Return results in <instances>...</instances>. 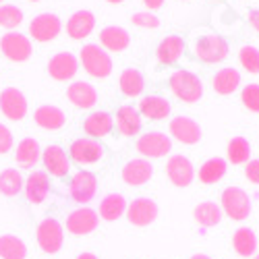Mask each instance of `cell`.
<instances>
[{
    "label": "cell",
    "instance_id": "obj_1",
    "mask_svg": "<svg viewBox=\"0 0 259 259\" xmlns=\"http://www.w3.org/2000/svg\"><path fill=\"white\" fill-rule=\"evenodd\" d=\"M79 60L83 64V69L88 75L96 77V79H104L112 73V58L108 56V52L96 44H88L81 48Z\"/></svg>",
    "mask_w": 259,
    "mask_h": 259
},
{
    "label": "cell",
    "instance_id": "obj_2",
    "mask_svg": "<svg viewBox=\"0 0 259 259\" xmlns=\"http://www.w3.org/2000/svg\"><path fill=\"white\" fill-rule=\"evenodd\" d=\"M170 90L181 102L195 104L203 96V83L199 81L197 75H193L189 71H177L170 77Z\"/></svg>",
    "mask_w": 259,
    "mask_h": 259
},
{
    "label": "cell",
    "instance_id": "obj_3",
    "mask_svg": "<svg viewBox=\"0 0 259 259\" xmlns=\"http://www.w3.org/2000/svg\"><path fill=\"white\" fill-rule=\"evenodd\" d=\"M222 207H224V213H228V218L241 222V220L249 218V213H251V199H249V195L243 189L228 187L222 193Z\"/></svg>",
    "mask_w": 259,
    "mask_h": 259
},
{
    "label": "cell",
    "instance_id": "obj_4",
    "mask_svg": "<svg viewBox=\"0 0 259 259\" xmlns=\"http://www.w3.org/2000/svg\"><path fill=\"white\" fill-rule=\"evenodd\" d=\"M0 50L11 62H25L31 58V39L19 31H9L0 37Z\"/></svg>",
    "mask_w": 259,
    "mask_h": 259
},
{
    "label": "cell",
    "instance_id": "obj_5",
    "mask_svg": "<svg viewBox=\"0 0 259 259\" xmlns=\"http://www.w3.org/2000/svg\"><path fill=\"white\" fill-rule=\"evenodd\" d=\"M62 241H64V230H62L58 220L46 218V220L39 222V226H37V245H39L41 251L48 253V255H54V253L60 251Z\"/></svg>",
    "mask_w": 259,
    "mask_h": 259
},
{
    "label": "cell",
    "instance_id": "obj_6",
    "mask_svg": "<svg viewBox=\"0 0 259 259\" xmlns=\"http://www.w3.org/2000/svg\"><path fill=\"white\" fill-rule=\"evenodd\" d=\"M69 158L75 164H81V166L96 164V162H100L104 158V145L98 139H92V137L77 139V141L71 143Z\"/></svg>",
    "mask_w": 259,
    "mask_h": 259
},
{
    "label": "cell",
    "instance_id": "obj_7",
    "mask_svg": "<svg viewBox=\"0 0 259 259\" xmlns=\"http://www.w3.org/2000/svg\"><path fill=\"white\" fill-rule=\"evenodd\" d=\"M195 54L203 62H222L228 56V44L226 39L218 33H209L197 39Z\"/></svg>",
    "mask_w": 259,
    "mask_h": 259
},
{
    "label": "cell",
    "instance_id": "obj_8",
    "mask_svg": "<svg viewBox=\"0 0 259 259\" xmlns=\"http://www.w3.org/2000/svg\"><path fill=\"white\" fill-rule=\"evenodd\" d=\"M135 147H137V152L145 158H164V156L170 154V149H172V139L166 133L152 131V133L141 135Z\"/></svg>",
    "mask_w": 259,
    "mask_h": 259
},
{
    "label": "cell",
    "instance_id": "obj_9",
    "mask_svg": "<svg viewBox=\"0 0 259 259\" xmlns=\"http://www.w3.org/2000/svg\"><path fill=\"white\" fill-rule=\"evenodd\" d=\"M158 205L156 201L147 199V197H137L126 205V220L133 226H149L152 222H156L158 218Z\"/></svg>",
    "mask_w": 259,
    "mask_h": 259
},
{
    "label": "cell",
    "instance_id": "obj_10",
    "mask_svg": "<svg viewBox=\"0 0 259 259\" xmlns=\"http://www.w3.org/2000/svg\"><path fill=\"white\" fill-rule=\"evenodd\" d=\"M60 19L54 15V13H41L37 17H33V21L29 23V35L35 39V41H52L58 33H60Z\"/></svg>",
    "mask_w": 259,
    "mask_h": 259
},
{
    "label": "cell",
    "instance_id": "obj_11",
    "mask_svg": "<svg viewBox=\"0 0 259 259\" xmlns=\"http://www.w3.org/2000/svg\"><path fill=\"white\" fill-rule=\"evenodd\" d=\"M0 110L9 120H23L27 114V100L17 88H7L0 94Z\"/></svg>",
    "mask_w": 259,
    "mask_h": 259
},
{
    "label": "cell",
    "instance_id": "obj_12",
    "mask_svg": "<svg viewBox=\"0 0 259 259\" xmlns=\"http://www.w3.org/2000/svg\"><path fill=\"white\" fill-rule=\"evenodd\" d=\"M69 193L77 203H90L98 193L96 177L92 175V172H85V170L75 172L73 179H71V185H69Z\"/></svg>",
    "mask_w": 259,
    "mask_h": 259
},
{
    "label": "cell",
    "instance_id": "obj_13",
    "mask_svg": "<svg viewBox=\"0 0 259 259\" xmlns=\"http://www.w3.org/2000/svg\"><path fill=\"white\" fill-rule=\"evenodd\" d=\"M100 215L98 211H94L92 207H79L75 211L69 213L67 218V230L75 236H83V234H92L98 228Z\"/></svg>",
    "mask_w": 259,
    "mask_h": 259
},
{
    "label": "cell",
    "instance_id": "obj_14",
    "mask_svg": "<svg viewBox=\"0 0 259 259\" xmlns=\"http://www.w3.org/2000/svg\"><path fill=\"white\" fill-rule=\"evenodd\" d=\"M166 175L170 179V183L175 187H189L195 177V168H193L191 160L185 156H172L166 162Z\"/></svg>",
    "mask_w": 259,
    "mask_h": 259
},
{
    "label": "cell",
    "instance_id": "obj_15",
    "mask_svg": "<svg viewBox=\"0 0 259 259\" xmlns=\"http://www.w3.org/2000/svg\"><path fill=\"white\" fill-rule=\"evenodd\" d=\"M77 69H79V60L71 52H58L48 62V73L56 81H69V79H73Z\"/></svg>",
    "mask_w": 259,
    "mask_h": 259
},
{
    "label": "cell",
    "instance_id": "obj_16",
    "mask_svg": "<svg viewBox=\"0 0 259 259\" xmlns=\"http://www.w3.org/2000/svg\"><path fill=\"white\" fill-rule=\"evenodd\" d=\"M41 162L52 177H67L71 170V160L60 145H48L41 152Z\"/></svg>",
    "mask_w": 259,
    "mask_h": 259
},
{
    "label": "cell",
    "instance_id": "obj_17",
    "mask_svg": "<svg viewBox=\"0 0 259 259\" xmlns=\"http://www.w3.org/2000/svg\"><path fill=\"white\" fill-rule=\"evenodd\" d=\"M170 133L177 141L185 145H193L201 139V126L189 116H177L170 122Z\"/></svg>",
    "mask_w": 259,
    "mask_h": 259
},
{
    "label": "cell",
    "instance_id": "obj_18",
    "mask_svg": "<svg viewBox=\"0 0 259 259\" xmlns=\"http://www.w3.org/2000/svg\"><path fill=\"white\" fill-rule=\"evenodd\" d=\"M154 175V166L149 164V160L143 158H135V160H128L122 168V181L131 187H141L145 185Z\"/></svg>",
    "mask_w": 259,
    "mask_h": 259
},
{
    "label": "cell",
    "instance_id": "obj_19",
    "mask_svg": "<svg viewBox=\"0 0 259 259\" xmlns=\"http://www.w3.org/2000/svg\"><path fill=\"white\" fill-rule=\"evenodd\" d=\"M25 187V197L29 203L33 205H39L44 203L48 193H50V179L46 172H31V175L27 177V181L23 183Z\"/></svg>",
    "mask_w": 259,
    "mask_h": 259
},
{
    "label": "cell",
    "instance_id": "obj_20",
    "mask_svg": "<svg viewBox=\"0 0 259 259\" xmlns=\"http://www.w3.org/2000/svg\"><path fill=\"white\" fill-rule=\"evenodd\" d=\"M67 98L75 108H81V110H88V108L96 106L98 102V92L92 83L88 81H75L69 85L67 90Z\"/></svg>",
    "mask_w": 259,
    "mask_h": 259
},
{
    "label": "cell",
    "instance_id": "obj_21",
    "mask_svg": "<svg viewBox=\"0 0 259 259\" xmlns=\"http://www.w3.org/2000/svg\"><path fill=\"white\" fill-rule=\"evenodd\" d=\"M96 27V17L90 11H77L67 21V33L73 39H85Z\"/></svg>",
    "mask_w": 259,
    "mask_h": 259
},
{
    "label": "cell",
    "instance_id": "obj_22",
    "mask_svg": "<svg viewBox=\"0 0 259 259\" xmlns=\"http://www.w3.org/2000/svg\"><path fill=\"white\" fill-rule=\"evenodd\" d=\"M33 120L37 126L46 128V131H58V128L64 126V122H67V116H64V112L60 108L44 104L33 112Z\"/></svg>",
    "mask_w": 259,
    "mask_h": 259
},
{
    "label": "cell",
    "instance_id": "obj_23",
    "mask_svg": "<svg viewBox=\"0 0 259 259\" xmlns=\"http://www.w3.org/2000/svg\"><path fill=\"white\" fill-rule=\"evenodd\" d=\"M39 158H41V149L33 137H25L19 141L15 149V164L19 168H33L39 162Z\"/></svg>",
    "mask_w": 259,
    "mask_h": 259
},
{
    "label": "cell",
    "instance_id": "obj_24",
    "mask_svg": "<svg viewBox=\"0 0 259 259\" xmlns=\"http://www.w3.org/2000/svg\"><path fill=\"white\" fill-rule=\"evenodd\" d=\"M112 126H114V118L108 112H102V110L90 114L83 120V131L88 133L92 139H102L106 135H110Z\"/></svg>",
    "mask_w": 259,
    "mask_h": 259
},
{
    "label": "cell",
    "instance_id": "obj_25",
    "mask_svg": "<svg viewBox=\"0 0 259 259\" xmlns=\"http://www.w3.org/2000/svg\"><path fill=\"white\" fill-rule=\"evenodd\" d=\"M116 128L124 135V137H133L141 131V114L135 110L133 106H120L118 112H116Z\"/></svg>",
    "mask_w": 259,
    "mask_h": 259
},
{
    "label": "cell",
    "instance_id": "obj_26",
    "mask_svg": "<svg viewBox=\"0 0 259 259\" xmlns=\"http://www.w3.org/2000/svg\"><path fill=\"white\" fill-rule=\"evenodd\" d=\"M100 44L110 52H122L128 48V44H131V35H128V31L122 27L110 25V27H104L100 31Z\"/></svg>",
    "mask_w": 259,
    "mask_h": 259
},
{
    "label": "cell",
    "instance_id": "obj_27",
    "mask_svg": "<svg viewBox=\"0 0 259 259\" xmlns=\"http://www.w3.org/2000/svg\"><path fill=\"white\" fill-rule=\"evenodd\" d=\"M172 110V106L162 96H145L139 102V112L149 120H164Z\"/></svg>",
    "mask_w": 259,
    "mask_h": 259
},
{
    "label": "cell",
    "instance_id": "obj_28",
    "mask_svg": "<svg viewBox=\"0 0 259 259\" xmlns=\"http://www.w3.org/2000/svg\"><path fill=\"white\" fill-rule=\"evenodd\" d=\"M126 199L120 195V193H110L106 195L102 201H100V209H98V215L106 222H116L120 215L126 211Z\"/></svg>",
    "mask_w": 259,
    "mask_h": 259
},
{
    "label": "cell",
    "instance_id": "obj_29",
    "mask_svg": "<svg viewBox=\"0 0 259 259\" xmlns=\"http://www.w3.org/2000/svg\"><path fill=\"white\" fill-rule=\"evenodd\" d=\"M185 52V41L181 35H168L160 41V46H158V60L162 64H172V62H177Z\"/></svg>",
    "mask_w": 259,
    "mask_h": 259
},
{
    "label": "cell",
    "instance_id": "obj_30",
    "mask_svg": "<svg viewBox=\"0 0 259 259\" xmlns=\"http://www.w3.org/2000/svg\"><path fill=\"white\" fill-rule=\"evenodd\" d=\"M213 90L215 94H220V96H230L234 94L236 90H239V85H241V75L236 69H222L213 75Z\"/></svg>",
    "mask_w": 259,
    "mask_h": 259
},
{
    "label": "cell",
    "instance_id": "obj_31",
    "mask_svg": "<svg viewBox=\"0 0 259 259\" xmlns=\"http://www.w3.org/2000/svg\"><path fill=\"white\" fill-rule=\"evenodd\" d=\"M193 218H195V222L203 228L215 226L222 220V207L218 203H213V201H203L193 209Z\"/></svg>",
    "mask_w": 259,
    "mask_h": 259
},
{
    "label": "cell",
    "instance_id": "obj_32",
    "mask_svg": "<svg viewBox=\"0 0 259 259\" xmlns=\"http://www.w3.org/2000/svg\"><path fill=\"white\" fill-rule=\"evenodd\" d=\"M118 88L124 96L128 98H135L143 92L145 88V81H143V75L137 71V69H124L118 77Z\"/></svg>",
    "mask_w": 259,
    "mask_h": 259
},
{
    "label": "cell",
    "instance_id": "obj_33",
    "mask_svg": "<svg viewBox=\"0 0 259 259\" xmlns=\"http://www.w3.org/2000/svg\"><path fill=\"white\" fill-rule=\"evenodd\" d=\"M232 247L241 257H251L257 251V236L251 228H239L232 234Z\"/></svg>",
    "mask_w": 259,
    "mask_h": 259
},
{
    "label": "cell",
    "instance_id": "obj_34",
    "mask_svg": "<svg viewBox=\"0 0 259 259\" xmlns=\"http://www.w3.org/2000/svg\"><path fill=\"white\" fill-rule=\"evenodd\" d=\"M27 247L25 243L15 234H3L0 236V259H25Z\"/></svg>",
    "mask_w": 259,
    "mask_h": 259
},
{
    "label": "cell",
    "instance_id": "obj_35",
    "mask_svg": "<svg viewBox=\"0 0 259 259\" xmlns=\"http://www.w3.org/2000/svg\"><path fill=\"white\" fill-rule=\"evenodd\" d=\"M226 168H228V164H226V160H222V158H211V160H207L205 164H201V168H199V181L203 183V185H213V183H218L224 175H226Z\"/></svg>",
    "mask_w": 259,
    "mask_h": 259
},
{
    "label": "cell",
    "instance_id": "obj_36",
    "mask_svg": "<svg viewBox=\"0 0 259 259\" xmlns=\"http://www.w3.org/2000/svg\"><path fill=\"white\" fill-rule=\"evenodd\" d=\"M23 189V177L17 168H7L0 172V193L7 197L19 195V191Z\"/></svg>",
    "mask_w": 259,
    "mask_h": 259
},
{
    "label": "cell",
    "instance_id": "obj_37",
    "mask_svg": "<svg viewBox=\"0 0 259 259\" xmlns=\"http://www.w3.org/2000/svg\"><path fill=\"white\" fill-rule=\"evenodd\" d=\"M251 156V145L245 137H234L228 143V162L230 164H247Z\"/></svg>",
    "mask_w": 259,
    "mask_h": 259
},
{
    "label": "cell",
    "instance_id": "obj_38",
    "mask_svg": "<svg viewBox=\"0 0 259 259\" xmlns=\"http://www.w3.org/2000/svg\"><path fill=\"white\" fill-rule=\"evenodd\" d=\"M23 23V11L15 5H3L0 7V27L5 29H17Z\"/></svg>",
    "mask_w": 259,
    "mask_h": 259
},
{
    "label": "cell",
    "instance_id": "obj_39",
    "mask_svg": "<svg viewBox=\"0 0 259 259\" xmlns=\"http://www.w3.org/2000/svg\"><path fill=\"white\" fill-rule=\"evenodd\" d=\"M239 58H241V64L253 75H259V50L253 48V46H243L241 52H239Z\"/></svg>",
    "mask_w": 259,
    "mask_h": 259
},
{
    "label": "cell",
    "instance_id": "obj_40",
    "mask_svg": "<svg viewBox=\"0 0 259 259\" xmlns=\"http://www.w3.org/2000/svg\"><path fill=\"white\" fill-rule=\"evenodd\" d=\"M241 100H243V104H245L247 110L259 112V85H257V83L245 85L243 94H241Z\"/></svg>",
    "mask_w": 259,
    "mask_h": 259
},
{
    "label": "cell",
    "instance_id": "obj_41",
    "mask_svg": "<svg viewBox=\"0 0 259 259\" xmlns=\"http://www.w3.org/2000/svg\"><path fill=\"white\" fill-rule=\"evenodd\" d=\"M131 23L137 27H145V29H156L160 25V19L152 13H135L131 17Z\"/></svg>",
    "mask_w": 259,
    "mask_h": 259
},
{
    "label": "cell",
    "instance_id": "obj_42",
    "mask_svg": "<svg viewBox=\"0 0 259 259\" xmlns=\"http://www.w3.org/2000/svg\"><path fill=\"white\" fill-rule=\"evenodd\" d=\"M13 147V133L0 122V154H9Z\"/></svg>",
    "mask_w": 259,
    "mask_h": 259
},
{
    "label": "cell",
    "instance_id": "obj_43",
    "mask_svg": "<svg viewBox=\"0 0 259 259\" xmlns=\"http://www.w3.org/2000/svg\"><path fill=\"white\" fill-rule=\"evenodd\" d=\"M245 177H247L249 183L259 185V160L247 162V166H245Z\"/></svg>",
    "mask_w": 259,
    "mask_h": 259
},
{
    "label": "cell",
    "instance_id": "obj_44",
    "mask_svg": "<svg viewBox=\"0 0 259 259\" xmlns=\"http://www.w3.org/2000/svg\"><path fill=\"white\" fill-rule=\"evenodd\" d=\"M249 23L255 27V31H259V11H249Z\"/></svg>",
    "mask_w": 259,
    "mask_h": 259
},
{
    "label": "cell",
    "instance_id": "obj_45",
    "mask_svg": "<svg viewBox=\"0 0 259 259\" xmlns=\"http://www.w3.org/2000/svg\"><path fill=\"white\" fill-rule=\"evenodd\" d=\"M143 5H145L149 11H156V9H160V7L164 5V0H143Z\"/></svg>",
    "mask_w": 259,
    "mask_h": 259
},
{
    "label": "cell",
    "instance_id": "obj_46",
    "mask_svg": "<svg viewBox=\"0 0 259 259\" xmlns=\"http://www.w3.org/2000/svg\"><path fill=\"white\" fill-rule=\"evenodd\" d=\"M77 259H100L98 255H94V253H81Z\"/></svg>",
    "mask_w": 259,
    "mask_h": 259
},
{
    "label": "cell",
    "instance_id": "obj_47",
    "mask_svg": "<svg viewBox=\"0 0 259 259\" xmlns=\"http://www.w3.org/2000/svg\"><path fill=\"white\" fill-rule=\"evenodd\" d=\"M191 259H211V257H207V255H201V253H199V255H193Z\"/></svg>",
    "mask_w": 259,
    "mask_h": 259
},
{
    "label": "cell",
    "instance_id": "obj_48",
    "mask_svg": "<svg viewBox=\"0 0 259 259\" xmlns=\"http://www.w3.org/2000/svg\"><path fill=\"white\" fill-rule=\"evenodd\" d=\"M108 3H112V5H120V3H124V0H108Z\"/></svg>",
    "mask_w": 259,
    "mask_h": 259
},
{
    "label": "cell",
    "instance_id": "obj_49",
    "mask_svg": "<svg viewBox=\"0 0 259 259\" xmlns=\"http://www.w3.org/2000/svg\"><path fill=\"white\" fill-rule=\"evenodd\" d=\"M29 3H39V0H29Z\"/></svg>",
    "mask_w": 259,
    "mask_h": 259
},
{
    "label": "cell",
    "instance_id": "obj_50",
    "mask_svg": "<svg viewBox=\"0 0 259 259\" xmlns=\"http://www.w3.org/2000/svg\"><path fill=\"white\" fill-rule=\"evenodd\" d=\"M255 259H259V255H255Z\"/></svg>",
    "mask_w": 259,
    "mask_h": 259
},
{
    "label": "cell",
    "instance_id": "obj_51",
    "mask_svg": "<svg viewBox=\"0 0 259 259\" xmlns=\"http://www.w3.org/2000/svg\"><path fill=\"white\" fill-rule=\"evenodd\" d=\"M0 3H3V0H0Z\"/></svg>",
    "mask_w": 259,
    "mask_h": 259
}]
</instances>
